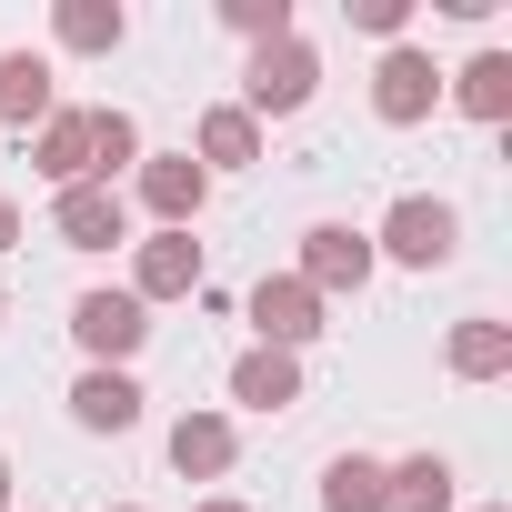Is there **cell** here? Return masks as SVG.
<instances>
[{"label": "cell", "instance_id": "cell-1", "mask_svg": "<svg viewBox=\"0 0 512 512\" xmlns=\"http://www.w3.org/2000/svg\"><path fill=\"white\" fill-rule=\"evenodd\" d=\"M452 251H462V211L432 201V191H402L372 231V262H402V272H442Z\"/></svg>", "mask_w": 512, "mask_h": 512}, {"label": "cell", "instance_id": "cell-2", "mask_svg": "<svg viewBox=\"0 0 512 512\" xmlns=\"http://www.w3.org/2000/svg\"><path fill=\"white\" fill-rule=\"evenodd\" d=\"M312 91H322V51L302 31L292 41H262L251 71H241V111L251 121H292V111H312Z\"/></svg>", "mask_w": 512, "mask_h": 512}, {"label": "cell", "instance_id": "cell-3", "mask_svg": "<svg viewBox=\"0 0 512 512\" xmlns=\"http://www.w3.org/2000/svg\"><path fill=\"white\" fill-rule=\"evenodd\" d=\"M292 282H302L312 302H342V292H362V282H372V231H352V221H312V231H302V262H292Z\"/></svg>", "mask_w": 512, "mask_h": 512}, {"label": "cell", "instance_id": "cell-4", "mask_svg": "<svg viewBox=\"0 0 512 512\" xmlns=\"http://www.w3.org/2000/svg\"><path fill=\"white\" fill-rule=\"evenodd\" d=\"M71 342H81L101 372H121V362L151 342V312H141L131 292H81V302H71Z\"/></svg>", "mask_w": 512, "mask_h": 512}, {"label": "cell", "instance_id": "cell-5", "mask_svg": "<svg viewBox=\"0 0 512 512\" xmlns=\"http://www.w3.org/2000/svg\"><path fill=\"white\" fill-rule=\"evenodd\" d=\"M131 181H141V211H151L161 231H191V221H201V201H211V171H201L191 151H141V171H131Z\"/></svg>", "mask_w": 512, "mask_h": 512}, {"label": "cell", "instance_id": "cell-6", "mask_svg": "<svg viewBox=\"0 0 512 512\" xmlns=\"http://www.w3.org/2000/svg\"><path fill=\"white\" fill-rule=\"evenodd\" d=\"M201 292V241L191 231H151V241H131V302L151 312V302H191Z\"/></svg>", "mask_w": 512, "mask_h": 512}, {"label": "cell", "instance_id": "cell-7", "mask_svg": "<svg viewBox=\"0 0 512 512\" xmlns=\"http://www.w3.org/2000/svg\"><path fill=\"white\" fill-rule=\"evenodd\" d=\"M432 101H442V71H432V51L392 41V51H382V71H372V111H382L392 131H412V121H432Z\"/></svg>", "mask_w": 512, "mask_h": 512}, {"label": "cell", "instance_id": "cell-8", "mask_svg": "<svg viewBox=\"0 0 512 512\" xmlns=\"http://www.w3.org/2000/svg\"><path fill=\"white\" fill-rule=\"evenodd\" d=\"M51 231L71 251H111V241H131V201L101 181H71V191H51Z\"/></svg>", "mask_w": 512, "mask_h": 512}, {"label": "cell", "instance_id": "cell-9", "mask_svg": "<svg viewBox=\"0 0 512 512\" xmlns=\"http://www.w3.org/2000/svg\"><path fill=\"white\" fill-rule=\"evenodd\" d=\"M251 332H262V352H302V342H322V302L292 272H272V282H251Z\"/></svg>", "mask_w": 512, "mask_h": 512}, {"label": "cell", "instance_id": "cell-10", "mask_svg": "<svg viewBox=\"0 0 512 512\" xmlns=\"http://www.w3.org/2000/svg\"><path fill=\"white\" fill-rule=\"evenodd\" d=\"M231 462H241L231 412H181V422H171V472H181V482H221Z\"/></svg>", "mask_w": 512, "mask_h": 512}, {"label": "cell", "instance_id": "cell-11", "mask_svg": "<svg viewBox=\"0 0 512 512\" xmlns=\"http://www.w3.org/2000/svg\"><path fill=\"white\" fill-rule=\"evenodd\" d=\"M231 402L241 412H292L302 402V352H262V342H251L231 362Z\"/></svg>", "mask_w": 512, "mask_h": 512}, {"label": "cell", "instance_id": "cell-12", "mask_svg": "<svg viewBox=\"0 0 512 512\" xmlns=\"http://www.w3.org/2000/svg\"><path fill=\"white\" fill-rule=\"evenodd\" d=\"M191 161L201 171H251V161H262V121H251L241 101H211L201 131H191Z\"/></svg>", "mask_w": 512, "mask_h": 512}, {"label": "cell", "instance_id": "cell-13", "mask_svg": "<svg viewBox=\"0 0 512 512\" xmlns=\"http://www.w3.org/2000/svg\"><path fill=\"white\" fill-rule=\"evenodd\" d=\"M31 161H41V181H51V191L91 181V111H51V121L31 131Z\"/></svg>", "mask_w": 512, "mask_h": 512}, {"label": "cell", "instance_id": "cell-14", "mask_svg": "<svg viewBox=\"0 0 512 512\" xmlns=\"http://www.w3.org/2000/svg\"><path fill=\"white\" fill-rule=\"evenodd\" d=\"M71 422H81V432H131V422H141V382L91 362V372L71 382Z\"/></svg>", "mask_w": 512, "mask_h": 512}, {"label": "cell", "instance_id": "cell-15", "mask_svg": "<svg viewBox=\"0 0 512 512\" xmlns=\"http://www.w3.org/2000/svg\"><path fill=\"white\" fill-rule=\"evenodd\" d=\"M41 121H51V61L0 51V131H41Z\"/></svg>", "mask_w": 512, "mask_h": 512}, {"label": "cell", "instance_id": "cell-16", "mask_svg": "<svg viewBox=\"0 0 512 512\" xmlns=\"http://www.w3.org/2000/svg\"><path fill=\"white\" fill-rule=\"evenodd\" d=\"M442 362H452L462 382H502V372H512V322H492V312H472V322H452V342H442Z\"/></svg>", "mask_w": 512, "mask_h": 512}, {"label": "cell", "instance_id": "cell-17", "mask_svg": "<svg viewBox=\"0 0 512 512\" xmlns=\"http://www.w3.org/2000/svg\"><path fill=\"white\" fill-rule=\"evenodd\" d=\"M382 512H452V462L442 452L382 462Z\"/></svg>", "mask_w": 512, "mask_h": 512}, {"label": "cell", "instance_id": "cell-18", "mask_svg": "<svg viewBox=\"0 0 512 512\" xmlns=\"http://www.w3.org/2000/svg\"><path fill=\"white\" fill-rule=\"evenodd\" d=\"M121 31H131L121 0H61V11H51V41H61V51H81V61L121 51Z\"/></svg>", "mask_w": 512, "mask_h": 512}, {"label": "cell", "instance_id": "cell-19", "mask_svg": "<svg viewBox=\"0 0 512 512\" xmlns=\"http://www.w3.org/2000/svg\"><path fill=\"white\" fill-rule=\"evenodd\" d=\"M452 101H462L472 121H512V51H472V61L452 71Z\"/></svg>", "mask_w": 512, "mask_h": 512}, {"label": "cell", "instance_id": "cell-20", "mask_svg": "<svg viewBox=\"0 0 512 512\" xmlns=\"http://www.w3.org/2000/svg\"><path fill=\"white\" fill-rule=\"evenodd\" d=\"M111 171H141V121L101 101V111H91V181L111 191Z\"/></svg>", "mask_w": 512, "mask_h": 512}, {"label": "cell", "instance_id": "cell-21", "mask_svg": "<svg viewBox=\"0 0 512 512\" xmlns=\"http://www.w3.org/2000/svg\"><path fill=\"white\" fill-rule=\"evenodd\" d=\"M322 512H382V462H372V452H332Z\"/></svg>", "mask_w": 512, "mask_h": 512}, {"label": "cell", "instance_id": "cell-22", "mask_svg": "<svg viewBox=\"0 0 512 512\" xmlns=\"http://www.w3.org/2000/svg\"><path fill=\"white\" fill-rule=\"evenodd\" d=\"M221 21L251 41V51H262V41H292L302 21H292V0H221Z\"/></svg>", "mask_w": 512, "mask_h": 512}, {"label": "cell", "instance_id": "cell-23", "mask_svg": "<svg viewBox=\"0 0 512 512\" xmlns=\"http://www.w3.org/2000/svg\"><path fill=\"white\" fill-rule=\"evenodd\" d=\"M352 11V31H372V41H402L412 31V0H342Z\"/></svg>", "mask_w": 512, "mask_h": 512}, {"label": "cell", "instance_id": "cell-24", "mask_svg": "<svg viewBox=\"0 0 512 512\" xmlns=\"http://www.w3.org/2000/svg\"><path fill=\"white\" fill-rule=\"evenodd\" d=\"M11 241H21V201H11V191H0V251H11Z\"/></svg>", "mask_w": 512, "mask_h": 512}, {"label": "cell", "instance_id": "cell-25", "mask_svg": "<svg viewBox=\"0 0 512 512\" xmlns=\"http://www.w3.org/2000/svg\"><path fill=\"white\" fill-rule=\"evenodd\" d=\"M191 512H251V502H231V492H211V502H191Z\"/></svg>", "mask_w": 512, "mask_h": 512}, {"label": "cell", "instance_id": "cell-26", "mask_svg": "<svg viewBox=\"0 0 512 512\" xmlns=\"http://www.w3.org/2000/svg\"><path fill=\"white\" fill-rule=\"evenodd\" d=\"M0 512H11V452H0Z\"/></svg>", "mask_w": 512, "mask_h": 512}, {"label": "cell", "instance_id": "cell-27", "mask_svg": "<svg viewBox=\"0 0 512 512\" xmlns=\"http://www.w3.org/2000/svg\"><path fill=\"white\" fill-rule=\"evenodd\" d=\"M482 512H512V502H482Z\"/></svg>", "mask_w": 512, "mask_h": 512}, {"label": "cell", "instance_id": "cell-28", "mask_svg": "<svg viewBox=\"0 0 512 512\" xmlns=\"http://www.w3.org/2000/svg\"><path fill=\"white\" fill-rule=\"evenodd\" d=\"M111 512H141V502H111Z\"/></svg>", "mask_w": 512, "mask_h": 512}, {"label": "cell", "instance_id": "cell-29", "mask_svg": "<svg viewBox=\"0 0 512 512\" xmlns=\"http://www.w3.org/2000/svg\"><path fill=\"white\" fill-rule=\"evenodd\" d=\"M0 312H11V302H0Z\"/></svg>", "mask_w": 512, "mask_h": 512}]
</instances>
